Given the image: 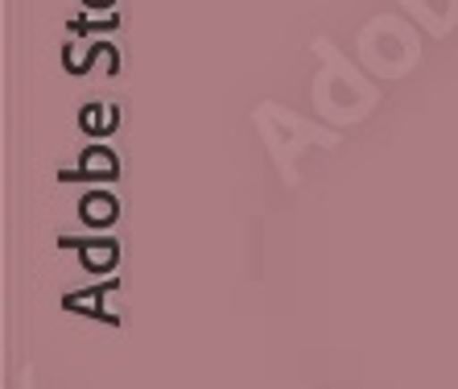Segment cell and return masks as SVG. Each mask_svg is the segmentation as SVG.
Masks as SVG:
<instances>
[{"label":"cell","mask_w":458,"mask_h":389,"mask_svg":"<svg viewBox=\"0 0 458 389\" xmlns=\"http://www.w3.org/2000/svg\"><path fill=\"white\" fill-rule=\"evenodd\" d=\"M79 212H83V220L87 224H96V228H104V224H112V220H116V199H112V194H87L83 199V207H79Z\"/></svg>","instance_id":"1"},{"label":"cell","mask_w":458,"mask_h":389,"mask_svg":"<svg viewBox=\"0 0 458 389\" xmlns=\"http://www.w3.org/2000/svg\"><path fill=\"white\" fill-rule=\"evenodd\" d=\"M83 174H91V178H112L116 174V158L107 150H87L83 153Z\"/></svg>","instance_id":"2"},{"label":"cell","mask_w":458,"mask_h":389,"mask_svg":"<svg viewBox=\"0 0 458 389\" xmlns=\"http://www.w3.org/2000/svg\"><path fill=\"white\" fill-rule=\"evenodd\" d=\"M112 261H116V249H112V245H87V249H83V265H87V270H107Z\"/></svg>","instance_id":"3"},{"label":"cell","mask_w":458,"mask_h":389,"mask_svg":"<svg viewBox=\"0 0 458 389\" xmlns=\"http://www.w3.org/2000/svg\"><path fill=\"white\" fill-rule=\"evenodd\" d=\"M83 4H91V9H104V4H112V0H83Z\"/></svg>","instance_id":"4"}]
</instances>
